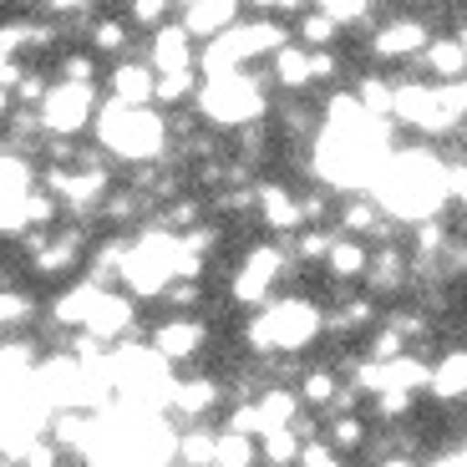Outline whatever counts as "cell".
<instances>
[{"label": "cell", "mask_w": 467, "mask_h": 467, "mask_svg": "<svg viewBox=\"0 0 467 467\" xmlns=\"http://www.w3.org/2000/svg\"><path fill=\"white\" fill-rule=\"evenodd\" d=\"M254 209H259V219L269 223V229H280V234H295L305 223V209H300V199H295L285 183H259V199H254Z\"/></svg>", "instance_id": "cell-12"}, {"label": "cell", "mask_w": 467, "mask_h": 467, "mask_svg": "<svg viewBox=\"0 0 467 467\" xmlns=\"http://www.w3.org/2000/svg\"><path fill=\"white\" fill-rule=\"evenodd\" d=\"M193 41H199V36L188 31L183 21H168V26H158V31H152V41H148V61L158 71H183V67H199V51H193Z\"/></svg>", "instance_id": "cell-9"}, {"label": "cell", "mask_w": 467, "mask_h": 467, "mask_svg": "<svg viewBox=\"0 0 467 467\" xmlns=\"http://www.w3.org/2000/svg\"><path fill=\"white\" fill-rule=\"evenodd\" d=\"M427 41H432L427 21H417V16H391V21L376 26L371 57L376 61H417L421 51H427Z\"/></svg>", "instance_id": "cell-7"}, {"label": "cell", "mask_w": 467, "mask_h": 467, "mask_svg": "<svg viewBox=\"0 0 467 467\" xmlns=\"http://www.w3.org/2000/svg\"><path fill=\"white\" fill-rule=\"evenodd\" d=\"M223 397V386L213 381V376H188V381H173V391H168V407L178 411V417L199 421L203 411H213Z\"/></svg>", "instance_id": "cell-13"}, {"label": "cell", "mask_w": 467, "mask_h": 467, "mask_svg": "<svg viewBox=\"0 0 467 467\" xmlns=\"http://www.w3.org/2000/svg\"><path fill=\"white\" fill-rule=\"evenodd\" d=\"M11 107H16V92H11V87H5V82H0V117L11 112Z\"/></svg>", "instance_id": "cell-36"}, {"label": "cell", "mask_w": 467, "mask_h": 467, "mask_svg": "<svg viewBox=\"0 0 467 467\" xmlns=\"http://www.w3.org/2000/svg\"><path fill=\"white\" fill-rule=\"evenodd\" d=\"M300 397L310 401V407H336V397H340V381L330 371H310L300 381Z\"/></svg>", "instance_id": "cell-33"}, {"label": "cell", "mask_w": 467, "mask_h": 467, "mask_svg": "<svg viewBox=\"0 0 467 467\" xmlns=\"http://www.w3.org/2000/svg\"><path fill=\"white\" fill-rule=\"evenodd\" d=\"M326 442L340 447V452H350V447L366 442V421L356 417V411H336V417L326 421Z\"/></svg>", "instance_id": "cell-26"}, {"label": "cell", "mask_w": 467, "mask_h": 467, "mask_svg": "<svg viewBox=\"0 0 467 467\" xmlns=\"http://www.w3.org/2000/svg\"><path fill=\"white\" fill-rule=\"evenodd\" d=\"M417 67L432 77V82H462L467 77V47L457 36H442V41H427V51L417 57Z\"/></svg>", "instance_id": "cell-14"}, {"label": "cell", "mask_w": 467, "mask_h": 467, "mask_svg": "<svg viewBox=\"0 0 467 467\" xmlns=\"http://www.w3.org/2000/svg\"><path fill=\"white\" fill-rule=\"evenodd\" d=\"M193 107L219 128H244V122H259V112H265V87L249 71H223V77H209V87H199Z\"/></svg>", "instance_id": "cell-4"}, {"label": "cell", "mask_w": 467, "mask_h": 467, "mask_svg": "<svg viewBox=\"0 0 467 467\" xmlns=\"http://www.w3.org/2000/svg\"><path fill=\"white\" fill-rule=\"evenodd\" d=\"M411 275V259L401 254V249H376L371 254V265H366V280H371V290L376 295H391V290H401V280Z\"/></svg>", "instance_id": "cell-20"}, {"label": "cell", "mask_w": 467, "mask_h": 467, "mask_svg": "<svg viewBox=\"0 0 467 467\" xmlns=\"http://www.w3.org/2000/svg\"><path fill=\"white\" fill-rule=\"evenodd\" d=\"M97 51L87 47V51H61L57 57V77L61 82H97Z\"/></svg>", "instance_id": "cell-31"}, {"label": "cell", "mask_w": 467, "mask_h": 467, "mask_svg": "<svg viewBox=\"0 0 467 467\" xmlns=\"http://www.w3.org/2000/svg\"><path fill=\"white\" fill-rule=\"evenodd\" d=\"M188 5H193V0H188Z\"/></svg>", "instance_id": "cell-40"}, {"label": "cell", "mask_w": 467, "mask_h": 467, "mask_svg": "<svg viewBox=\"0 0 467 467\" xmlns=\"http://www.w3.org/2000/svg\"><path fill=\"white\" fill-rule=\"evenodd\" d=\"M97 148H107L122 163H158L168 148V117H158L152 107H128L107 97L102 112H97Z\"/></svg>", "instance_id": "cell-2"}, {"label": "cell", "mask_w": 467, "mask_h": 467, "mask_svg": "<svg viewBox=\"0 0 467 467\" xmlns=\"http://www.w3.org/2000/svg\"><path fill=\"white\" fill-rule=\"evenodd\" d=\"M326 330V316H320L310 300H300V295H290V300H275L265 305V316L249 320L244 340L254 350H305L310 340Z\"/></svg>", "instance_id": "cell-3"}, {"label": "cell", "mask_w": 467, "mask_h": 467, "mask_svg": "<svg viewBox=\"0 0 467 467\" xmlns=\"http://www.w3.org/2000/svg\"><path fill=\"white\" fill-rule=\"evenodd\" d=\"M457 229H462V239H467V209H462V219H457Z\"/></svg>", "instance_id": "cell-38"}, {"label": "cell", "mask_w": 467, "mask_h": 467, "mask_svg": "<svg viewBox=\"0 0 467 467\" xmlns=\"http://www.w3.org/2000/svg\"><path fill=\"white\" fill-rule=\"evenodd\" d=\"M213 442H219V437H213L209 427L183 432V437H178V462H183V467H209L213 462Z\"/></svg>", "instance_id": "cell-27"}, {"label": "cell", "mask_w": 467, "mask_h": 467, "mask_svg": "<svg viewBox=\"0 0 467 467\" xmlns=\"http://www.w3.org/2000/svg\"><path fill=\"white\" fill-rule=\"evenodd\" d=\"M87 47L97 51V57H128L132 47V21L128 16H92V26H87Z\"/></svg>", "instance_id": "cell-17"}, {"label": "cell", "mask_w": 467, "mask_h": 467, "mask_svg": "<svg viewBox=\"0 0 467 467\" xmlns=\"http://www.w3.org/2000/svg\"><path fill=\"white\" fill-rule=\"evenodd\" d=\"M213 462H223V467H254L259 462V452H254V437L249 432H223L219 442H213Z\"/></svg>", "instance_id": "cell-25"}, {"label": "cell", "mask_w": 467, "mask_h": 467, "mask_svg": "<svg viewBox=\"0 0 467 467\" xmlns=\"http://www.w3.org/2000/svg\"><path fill=\"white\" fill-rule=\"evenodd\" d=\"M285 269H290V254H285V249H275V244L249 249L244 265H239V275H234V300L239 305H265Z\"/></svg>", "instance_id": "cell-6"}, {"label": "cell", "mask_w": 467, "mask_h": 467, "mask_svg": "<svg viewBox=\"0 0 467 467\" xmlns=\"http://www.w3.org/2000/svg\"><path fill=\"white\" fill-rule=\"evenodd\" d=\"M203 340H209V326L193 320V316H173V320H163V326L152 330V346H158L163 361H193V356L203 350Z\"/></svg>", "instance_id": "cell-10"}, {"label": "cell", "mask_w": 467, "mask_h": 467, "mask_svg": "<svg viewBox=\"0 0 467 467\" xmlns=\"http://www.w3.org/2000/svg\"><path fill=\"white\" fill-rule=\"evenodd\" d=\"M36 310H41V305H36L31 290L0 280V330H16V326H26V320H36Z\"/></svg>", "instance_id": "cell-24"}, {"label": "cell", "mask_w": 467, "mask_h": 467, "mask_svg": "<svg viewBox=\"0 0 467 467\" xmlns=\"http://www.w3.org/2000/svg\"><path fill=\"white\" fill-rule=\"evenodd\" d=\"M107 87H112V102H128V107H152L158 102V67L152 61H112V77H107Z\"/></svg>", "instance_id": "cell-8"}, {"label": "cell", "mask_w": 467, "mask_h": 467, "mask_svg": "<svg viewBox=\"0 0 467 467\" xmlns=\"http://www.w3.org/2000/svg\"><path fill=\"white\" fill-rule=\"evenodd\" d=\"M36 112H41V128L47 132H57V138H82L97 122V112H102L97 82H61V77H51V92Z\"/></svg>", "instance_id": "cell-5"}, {"label": "cell", "mask_w": 467, "mask_h": 467, "mask_svg": "<svg viewBox=\"0 0 467 467\" xmlns=\"http://www.w3.org/2000/svg\"><path fill=\"white\" fill-rule=\"evenodd\" d=\"M16 457H21V467H61V457H67V447H61L51 432H36L31 442H26L21 452H16Z\"/></svg>", "instance_id": "cell-30"}, {"label": "cell", "mask_w": 467, "mask_h": 467, "mask_svg": "<svg viewBox=\"0 0 467 467\" xmlns=\"http://www.w3.org/2000/svg\"><path fill=\"white\" fill-rule=\"evenodd\" d=\"M371 199L381 203L391 219H407V223H421V219H437L447 199V163L427 148H407V152H386L381 173L371 183Z\"/></svg>", "instance_id": "cell-1"}, {"label": "cell", "mask_w": 467, "mask_h": 467, "mask_svg": "<svg viewBox=\"0 0 467 467\" xmlns=\"http://www.w3.org/2000/svg\"><path fill=\"white\" fill-rule=\"evenodd\" d=\"M239 11H244L239 0H193V5H188V16H183V26L193 36H203V41H213V36H223L229 26L244 21Z\"/></svg>", "instance_id": "cell-15"}, {"label": "cell", "mask_w": 467, "mask_h": 467, "mask_svg": "<svg viewBox=\"0 0 467 467\" xmlns=\"http://www.w3.org/2000/svg\"><path fill=\"white\" fill-rule=\"evenodd\" d=\"M300 432L295 427H280V432H269L265 437V467H290V462H300Z\"/></svg>", "instance_id": "cell-28"}, {"label": "cell", "mask_w": 467, "mask_h": 467, "mask_svg": "<svg viewBox=\"0 0 467 467\" xmlns=\"http://www.w3.org/2000/svg\"><path fill=\"white\" fill-rule=\"evenodd\" d=\"M275 87H285V92L300 97L305 87H316V71H310V47L305 41H285L280 51H275Z\"/></svg>", "instance_id": "cell-16"}, {"label": "cell", "mask_w": 467, "mask_h": 467, "mask_svg": "<svg viewBox=\"0 0 467 467\" xmlns=\"http://www.w3.org/2000/svg\"><path fill=\"white\" fill-rule=\"evenodd\" d=\"M336 31H340V21L330 11H310V16H300V21H295V36H300L305 47H330V41H336Z\"/></svg>", "instance_id": "cell-29"}, {"label": "cell", "mask_w": 467, "mask_h": 467, "mask_svg": "<svg viewBox=\"0 0 467 467\" xmlns=\"http://www.w3.org/2000/svg\"><path fill=\"white\" fill-rule=\"evenodd\" d=\"M168 11H173V0H128L132 31H158V26H168Z\"/></svg>", "instance_id": "cell-32"}, {"label": "cell", "mask_w": 467, "mask_h": 467, "mask_svg": "<svg viewBox=\"0 0 467 467\" xmlns=\"http://www.w3.org/2000/svg\"><path fill=\"white\" fill-rule=\"evenodd\" d=\"M386 467H411L407 457H386Z\"/></svg>", "instance_id": "cell-37"}, {"label": "cell", "mask_w": 467, "mask_h": 467, "mask_svg": "<svg viewBox=\"0 0 467 467\" xmlns=\"http://www.w3.org/2000/svg\"><path fill=\"white\" fill-rule=\"evenodd\" d=\"M432 397L442 401L467 397V350H452L442 366H432Z\"/></svg>", "instance_id": "cell-23"}, {"label": "cell", "mask_w": 467, "mask_h": 467, "mask_svg": "<svg viewBox=\"0 0 467 467\" xmlns=\"http://www.w3.org/2000/svg\"><path fill=\"white\" fill-rule=\"evenodd\" d=\"M366 265H371V254H366V244L356 239V234H336L326 249V269L336 275V280H361Z\"/></svg>", "instance_id": "cell-19"}, {"label": "cell", "mask_w": 467, "mask_h": 467, "mask_svg": "<svg viewBox=\"0 0 467 467\" xmlns=\"http://www.w3.org/2000/svg\"><path fill=\"white\" fill-rule=\"evenodd\" d=\"M47 92H51L47 71H41V67H26L21 82H16V107H41V102H47Z\"/></svg>", "instance_id": "cell-34"}, {"label": "cell", "mask_w": 467, "mask_h": 467, "mask_svg": "<svg viewBox=\"0 0 467 467\" xmlns=\"http://www.w3.org/2000/svg\"><path fill=\"white\" fill-rule=\"evenodd\" d=\"M107 290H112V285H102V280H92V275H87V280L71 285L61 300H51V326H57V330H82L87 320H92V310L102 305Z\"/></svg>", "instance_id": "cell-11"}, {"label": "cell", "mask_w": 467, "mask_h": 467, "mask_svg": "<svg viewBox=\"0 0 467 467\" xmlns=\"http://www.w3.org/2000/svg\"><path fill=\"white\" fill-rule=\"evenodd\" d=\"M148 193L142 188H132V183H112L107 188V199L97 203V219H107V223H117V229H128V223H138V213H148Z\"/></svg>", "instance_id": "cell-18"}, {"label": "cell", "mask_w": 467, "mask_h": 467, "mask_svg": "<svg viewBox=\"0 0 467 467\" xmlns=\"http://www.w3.org/2000/svg\"><path fill=\"white\" fill-rule=\"evenodd\" d=\"M199 97V67H183V71H158V107H193Z\"/></svg>", "instance_id": "cell-21"}, {"label": "cell", "mask_w": 467, "mask_h": 467, "mask_svg": "<svg viewBox=\"0 0 467 467\" xmlns=\"http://www.w3.org/2000/svg\"><path fill=\"white\" fill-rule=\"evenodd\" d=\"M371 316H376V305H371V300H346L336 316L326 320V326H330V330H356V326H366Z\"/></svg>", "instance_id": "cell-35"}, {"label": "cell", "mask_w": 467, "mask_h": 467, "mask_svg": "<svg viewBox=\"0 0 467 467\" xmlns=\"http://www.w3.org/2000/svg\"><path fill=\"white\" fill-rule=\"evenodd\" d=\"M254 407H259V437L280 432V427H290V421L300 417V397H295V391H265Z\"/></svg>", "instance_id": "cell-22"}, {"label": "cell", "mask_w": 467, "mask_h": 467, "mask_svg": "<svg viewBox=\"0 0 467 467\" xmlns=\"http://www.w3.org/2000/svg\"><path fill=\"white\" fill-rule=\"evenodd\" d=\"M457 41H462V47H467V26H457Z\"/></svg>", "instance_id": "cell-39"}]
</instances>
